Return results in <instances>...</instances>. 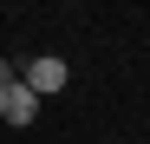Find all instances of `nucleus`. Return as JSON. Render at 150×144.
<instances>
[{
    "label": "nucleus",
    "instance_id": "1",
    "mask_svg": "<svg viewBox=\"0 0 150 144\" xmlns=\"http://www.w3.org/2000/svg\"><path fill=\"white\" fill-rule=\"evenodd\" d=\"M65 79H72V72H65V59H52V53H46V59H33L26 72H20V85H26L33 98H52V92H65Z\"/></svg>",
    "mask_w": 150,
    "mask_h": 144
},
{
    "label": "nucleus",
    "instance_id": "2",
    "mask_svg": "<svg viewBox=\"0 0 150 144\" xmlns=\"http://www.w3.org/2000/svg\"><path fill=\"white\" fill-rule=\"evenodd\" d=\"M0 118H7V125H33V118H39V98H33V92L26 85H0Z\"/></svg>",
    "mask_w": 150,
    "mask_h": 144
}]
</instances>
